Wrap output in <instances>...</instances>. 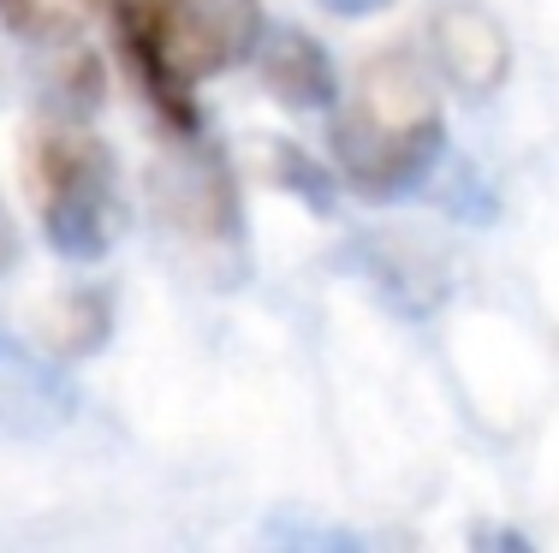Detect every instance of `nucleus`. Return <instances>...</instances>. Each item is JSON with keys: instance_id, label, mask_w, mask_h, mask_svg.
<instances>
[{"instance_id": "nucleus-1", "label": "nucleus", "mask_w": 559, "mask_h": 553, "mask_svg": "<svg viewBox=\"0 0 559 553\" xmlns=\"http://www.w3.org/2000/svg\"><path fill=\"white\" fill-rule=\"evenodd\" d=\"M441 155V96L417 55L393 48L357 65L334 113V161L364 196L411 191Z\"/></svg>"}, {"instance_id": "nucleus-2", "label": "nucleus", "mask_w": 559, "mask_h": 553, "mask_svg": "<svg viewBox=\"0 0 559 553\" xmlns=\"http://www.w3.org/2000/svg\"><path fill=\"white\" fill-rule=\"evenodd\" d=\"M155 101L191 120V89L226 65L250 60L262 43V0H114Z\"/></svg>"}, {"instance_id": "nucleus-3", "label": "nucleus", "mask_w": 559, "mask_h": 553, "mask_svg": "<svg viewBox=\"0 0 559 553\" xmlns=\"http://www.w3.org/2000/svg\"><path fill=\"white\" fill-rule=\"evenodd\" d=\"M31 196L60 256H102L119 232V173L102 137L78 125H48L31 149Z\"/></svg>"}, {"instance_id": "nucleus-4", "label": "nucleus", "mask_w": 559, "mask_h": 553, "mask_svg": "<svg viewBox=\"0 0 559 553\" xmlns=\"http://www.w3.org/2000/svg\"><path fill=\"white\" fill-rule=\"evenodd\" d=\"M429 43H435V65L464 96H495L506 84V72H512V43H506L500 19L471 7V0H452V7L435 12Z\"/></svg>"}, {"instance_id": "nucleus-5", "label": "nucleus", "mask_w": 559, "mask_h": 553, "mask_svg": "<svg viewBox=\"0 0 559 553\" xmlns=\"http://www.w3.org/2000/svg\"><path fill=\"white\" fill-rule=\"evenodd\" d=\"M262 89L286 108H328L334 101V65L310 31H274L262 43Z\"/></svg>"}, {"instance_id": "nucleus-6", "label": "nucleus", "mask_w": 559, "mask_h": 553, "mask_svg": "<svg viewBox=\"0 0 559 553\" xmlns=\"http://www.w3.org/2000/svg\"><path fill=\"white\" fill-rule=\"evenodd\" d=\"M78 12V0H0V19L24 36H43V31H60L66 19Z\"/></svg>"}, {"instance_id": "nucleus-7", "label": "nucleus", "mask_w": 559, "mask_h": 553, "mask_svg": "<svg viewBox=\"0 0 559 553\" xmlns=\"http://www.w3.org/2000/svg\"><path fill=\"white\" fill-rule=\"evenodd\" d=\"M322 7H334V12H381L388 0H322Z\"/></svg>"}, {"instance_id": "nucleus-8", "label": "nucleus", "mask_w": 559, "mask_h": 553, "mask_svg": "<svg viewBox=\"0 0 559 553\" xmlns=\"http://www.w3.org/2000/svg\"><path fill=\"white\" fill-rule=\"evenodd\" d=\"M12 262V232H7V220H0V268Z\"/></svg>"}]
</instances>
